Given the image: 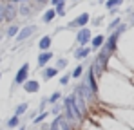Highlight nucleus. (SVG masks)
Listing matches in <instances>:
<instances>
[{"mask_svg":"<svg viewBox=\"0 0 134 130\" xmlns=\"http://www.w3.org/2000/svg\"><path fill=\"white\" fill-rule=\"evenodd\" d=\"M98 101L105 108L134 107V83L131 78L105 70L98 80Z\"/></svg>","mask_w":134,"mask_h":130,"instance_id":"nucleus-1","label":"nucleus"},{"mask_svg":"<svg viewBox=\"0 0 134 130\" xmlns=\"http://www.w3.org/2000/svg\"><path fill=\"white\" fill-rule=\"evenodd\" d=\"M116 54L125 62V65L132 70L134 74V27H129L125 34H121L118 42V51Z\"/></svg>","mask_w":134,"mask_h":130,"instance_id":"nucleus-2","label":"nucleus"},{"mask_svg":"<svg viewBox=\"0 0 134 130\" xmlns=\"http://www.w3.org/2000/svg\"><path fill=\"white\" fill-rule=\"evenodd\" d=\"M96 110H98L96 114H89L87 117H92L102 130H131L127 125H123L121 121H118L112 114H109L103 107H98Z\"/></svg>","mask_w":134,"mask_h":130,"instance_id":"nucleus-3","label":"nucleus"},{"mask_svg":"<svg viewBox=\"0 0 134 130\" xmlns=\"http://www.w3.org/2000/svg\"><path fill=\"white\" fill-rule=\"evenodd\" d=\"M62 105H64V116H65V119H69L71 123L80 125V123L85 119L83 114L80 112L78 105H76V99H74V94H72V92L62 98Z\"/></svg>","mask_w":134,"mask_h":130,"instance_id":"nucleus-4","label":"nucleus"},{"mask_svg":"<svg viewBox=\"0 0 134 130\" xmlns=\"http://www.w3.org/2000/svg\"><path fill=\"white\" fill-rule=\"evenodd\" d=\"M102 107V105H100ZM105 108V107H103ZM109 114H112L118 121L127 125L131 130H134V107H123V108H105Z\"/></svg>","mask_w":134,"mask_h":130,"instance_id":"nucleus-5","label":"nucleus"},{"mask_svg":"<svg viewBox=\"0 0 134 130\" xmlns=\"http://www.w3.org/2000/svg\"><path fill=\"white\" fill-rule=\"evenodd\" d=\"M107 70H109V72H116V74H120V76H125V78H131V80L134 78L132 70L125 65V62H123L118 54H112L111 56V60H109V63H107Z\"/></svg>","mask_w":134,"mask_h":130,"instance_id":"nucleus-6","label":"nucleus"},{"mask_svg":"<svg viewBox=\"0 0 134 130\" xmlns=\"http://www.w3.org/2000/svg\"><path fill=\"white\" fill-rule=\"evenodd\" d=\"M29 72H31V63L29 62H24L16 72H15V78H13V88L15 87H22L27 80H29Z\"/></svg>","mask_w":134,"mask_h":130,"instance_id":"nucleus-7","label":"nucleus"},{"mask_svg":"<svg viewBox=\"0 0 134 130\" xmlns=\"http://www.w3.org/2000/svg\"><path fill=\"white\" fill-rule=\"evenodd\" d=\"M36 31H38V25H36V23H25V25H22L20 31H18V34L15 36V43H16V45H22V43L27 42Z\"/></svg>","mask_w":134,"mask_h":130,"instance_id":"nucleus-8","label":"nucleus"},{"mask_svg":"<svg viewBox=\"0 0 134 130\" xmlns=\"http://www.w3.org/2000/svg\"><path fill=\"white\" fill-rule=\"evenodd\" d=\"M92 34H94V33H92V29H91L89 25H87V27H82V29H76V33H74V43H76V47H85V45H89Z\"/></svg>","mask_w":134,"mask_h":130,"instance_id":"nucleus-9","label":"nucleus"},{"mask_svg":"<svg viewBox=\"0 0 134 130\" xmlns=\"http://www.w3.org/2000/svg\"><path fill=\"white\" fill-rule=\"evenodd\" d=\"M91 22V15L87 11H83V13H80V15H76L72 20L67 22V29H82V27H87Z\"/></svg>","mask_w":134,"mask_h":130,"instance_id":"nucleus-10","label":"nucleus"},{"mask_svg":"<svg viewBox=\"0 0 134 130\" xmlns=\"http://www.w3.org/2000/svg\"><path fill=\"white\" fill-rule=\"evenodd\" d=\"M18 20V4H13V2H5V11H4V23L9 25V23H15Z\"/></svg>","mask_w":134,"mask_h":130,"instance_id":"nucleus-11","label":"nucleus"},{"mask_svg":"<svg viewBox=\"0 0 134 130\" xmlns=\"http://www.w3.org/2000/svg\"><path fill=\"white\" fill-rule=\"evenodd\" d=\"M91 54H92V49H91L89 45H85V47H72V58L78 60V62L89 60Z\"/></svg>","mask_w":134,"mask_h":130,"instance_id":"nucleus-12","label":"nucleus"},{"mask_svg":"<svg viewBox=\"0 0 134 130\" xmlns=\"http://www.w3.org/2000/svg\"><path fill=\"white\" fill-rule=\"evenodd\" d=\"M53 58H54V52H53V51H40L38 56H36V65H38V69L47 67Z\"/></svg>","mask_w":134,"mask_h":130,"instance_id":"nucleus-13","label":"nucleus"},{"mask_svg":"<svg viewBox=\"0 0 134 130\" xmlns=\"http://www.w3.org/2000/svg\"><path fill=\"white\" fill-rule=\"evenodd\" d=\"M58 74H60V70H58V69H54L53 65H47V67H44V69L40 70V78H42V81H45V83H47V81H51L53 78H56Z\"/></svg>","mask_w":134,"mask_h":130,"instance_id":"nucleus-14","label":"nucleus"},{"mask_svg":"<svg viewBox=\"0 0 134 130\" xmlns=\"http://www.w3.org/2000/svg\"><path fill=\"white\" fill-rule=\"evenodd\" d=\"M18 16H20V18H24V20H29V18H33V16H35L33 7H31V4H29V2L18 4Z\"/></svg>","mask_w":134,"mask_h":130,"instance_id":"nucleus-15","label":"nucleus"},{"mask_svg":"<svg viewBox=\"0 0 134 130\" xmlns=\"http://www.w3.org/2000/svg\"><path fill=\"white\" fill-rule=\"evenodd\" d=\"M22 88H24V92H27V94H36L40 90V81L35 80V78H29L22 85Z\"/></svg>","mask_w":134,"mask_h":130,"instance_id":"nucleus-16","label":"nucleus"},{"mask_svg":"<svg viewBox=\"0 0 134 130\" xmlns=\"http://www.w3.org/2000/svg\"><path fill=\"white\" fill-rule=\"evenodd\" d=\"M20 27H22V23H20V22H15V23H9V25H5V29H4V36H5L7 40L15 38V36L18 34Z\"/></svg>","mask_w":134,"mask_h":130,"instance_id":"nucleus-17","label":"nucleus"},{"mask_svg":"<svg viewBox=\"0 0 134 130\" xmlns=\"http://www.w3.org/2000/svg\"><path fill=\"white\" fill-rule=\"evenodd\" d=\"M105 36L107 34H103V33H98V34H92V38H91V43L89 47L92 51H100L102 49V45L105 43Z\"/></svg>","mask_w":134,"mask_h":130,"instance_id":"nucleus-18","label":"nucleus"},{"mask_svg":"<svg viewBox=\"0 0 134 130\" xmlns=\"http://www.w3.org/2000/svg\"><path fill=\"white\" fill-rule=\"evenodd\" d=\"M58 16H56V11H54V7H45V11L40 15V20H42V23H53V22L56 20Z\"/></svg>","mask_w":134,"mask_h":130,"instance_id":"nucleus-19","label":"nucleus"},{"mask_svg":"<svg viewBox=\"0 0 134 130\" xmlns=\"http://www.w3.org/2000/svg\"><path fill=\"white\" fill-rule=\"evenodd\" d=\"M36 45H38L40 51H51V47H53V34H42Z\"/></svg>","mask_w":134,"mask_h":130,"instance_id":"nucleus-20","label":"nucleus"},{"mask_svg":"<svg viewBox=\"0 0 134 130\" xmlns=\"http://www.w3.org/2000/svg\"><path fill=\"white\" fill-rule=\"evenodd\" d=\"M20 125H22V117H18V116H9L5 119V128L7 130H16Z\"/></svg>","mask_w":134,"mask_h":130,"instance_id":"nucleus-21","label":"nucleus"},{"mask_svg":"<svg viewBox=\"0 0 134 130\" xmlns=\"http://www.w3.org/2000/svg\"><path fill=\"white\" fill-rule=\"evenodd\" d=\"M80 130H102L98 127V123L92 119V117H85L82 123H80Z\"/></svg>","mask_w":134,"mask_h":130,"instance_id":"nucleus-22","label":"nucleus"},{"mask_svg":"<svg viewBox=\"0 0 134 130\" xmlns=\"http://www.w3.org/2000/svg\"><path fill=\"white\" fill-rule=\"evenodd\" d=\"M83 72H85V63L82 62V63H78L69 74H71V80H82V76H83Z\"/></svg>","mask_w":134,"mask_h":130,"instance_id":"nucleus-23","label":"nucleus"},{"mask_svg":"<svg viewBox=\"0 0 134 130\" xmlns=\"http://www.w3.org/2000/svg\"><path fill=\"white\" fill-rule=\"evenodd\" d=\"M29 110V103L27 101H20L16 107H15V110H13V116H18V117H22V116H25V112Z\"/></svg>","mask_w":134,"mask_h":130,"instance_id":"nucleus-24","label":"nucleus"},{"mask_svg":"<svg viewBox=\"0 0 134 130\" xmlns=\"http://www.w3.org/2000/svg\"><path fill=\"white\" fill-rule=\"evenodd\" d=\"M67 65H69V58H65V56H54V69H58V70H65Z\"/></svg>","mask_w":134,"mask_h":130,"instance_id":"nucleus-25","label":"nucleus"},{"mask_svg":"<svg viewBox=\"0 0 134 130\" xmlns=\"http://www.w3.org/2000/svg\"><path fill=\"white\" fill-rule=\"evenodd\" d=\"M121 22H123V18H121V15H118V16H114V18H112V20L109 22V23H107V27H105V31H107V34H109V33H112V31H114V29H116V27H118V25H120Z\"/></svg>","mask_w":134,"mask_h":130,"instance_id":"nucleus-26","label":"nucleus"},{"mask_svg":"<svg viewBox=\"0 0 134 130\" xmlns=\"http://www.w3.org/2000/svg\"><path fill=\"white\" fill-rule=\"evenodd\" d=\"M62 98H64V94H62V90L58 88V90H54L51 96H47V101H49V105H54V103H60Z\"/></svg>","mask_w":134,"mask_h":130,"instance_id":"nucleus-27","label":"nucleus"},{"mask_svg":"<svg viewBox=\"0 0 134 130\" xmlns=\"http://www.w3.org/2000/svg\"><path fill=\"white\" fill-rule=\"evenodd\" d=\"M123 4H125V0H107L103 5H105L107 11H111V9H120Z\"/></svg>","mask_w":134,"mask_h":130,"instance_id":"nucleus-28","label":"nucleus"},{"mask_svg":"<svg viewBox=\"0 0 134 130\" xmlns=\"http://www.w3.org/2000/svg\"><path fill=\"white\" fill-rule=\"evenodd\" d=\"M60 114H64V105H62V101H60V103L51 105V108H49V116L56 117V116H60Z\"/></svg>","mask_w":134,"mask_h":130,"instance_id":"nucleus-29","label":"nucleus"},{"mask_svg":"<svg viewBox=\"0 0 134 130\" xmlns=\"http://www.w3.org/2000/svg\"><path fill=\"white\" fill-rule=\"evenodd\" d=\"M49 117V110H44V112H38L36 114V117L31 121L33 125H42V123H45V119Z\"/></svg>","mask_w":134,"mask_h":130,"instance_id":"nucleus-30","label":"nucleus"},{"mask_svg":"<svg viewBox=\"0 0 134 130\" xmlns=\"http://www.w3.org/2000/svg\"><path fill=\"white\" fill-rule=\"evenodd\" d=\"M54 11H56V16H65L67 15V2H58V5H54Z\"/></svg>","mask_w":134,"mask_h":130,"instance_id":"nucleus-31","label":"nucleus"},{"mask_svg":"<svg viewBox=\"0 0 134 130\" xmlns=\"http://www.w3.org/2000/svg\"><path fill=\"white\" fill-rule=\"evenodd\" d=\"M103 20H105V15H98V16H91V22H89V25H92V27H100L102 23H103Z\"/></svg>","mask_w":134,"mask_h":130,"instance_id":"nucleus-32","label":"nucleus"},{"mask_svg":"<svg viewBox=\"0 0 134 130\" xmlns=\"http://www.w3.org/2000/svg\"><path fill=\"white\" fill-rule=\"evenodd\" d=\"M69 83H71V74H69V72L62 74V76H60V81H58V87H67Z\"/></svg>","mask_w":134,"mask_h":130,"instance_id":"nucleus-33","label":"nucleus"},{"mask_svg":"<svg viewBox=\"0 0 134 130\" xmlns=\"http://www.w3.org/2000/svg\"><path fill=\"white\" fill-rule=\"evenodd\" d=\"M47 105H49V101H47V96H44L42 99H40V103H38V112H44V110H47Z\"/></svg>","mask_w":134,"mask_h":130,"instance_id":"nucleus-34","label":"nucleus"},{"mask_svg":"<svg viewBox=\"0 0 134 130\" xmlns=\"http://www.w3.org/2000/svg\"><path fill=\"white\" fill-rule=\"evenodd\" d=\"M36 114H38V110H36V108H35V110H27V112H25V117H27L29 121H33V119L36 117Z\"/></svg>","mask_w":134,"mask_h":130,"instance_id":"nucleus-35","label":"nucleus"},{"mask_svg":"<svg viewBox=\"0 0 134 130\" xmlns=\"http://www.w3.org/2000/svg\"><path fill=\"white\" fill-rule=\"evenodd\" d=\"M4 11H5V2L0 0V25L4 23Z\"/></svg>","mask_w":134,"mask_h":130,"instance_id":"nucleus-36","label":"nucleus"},{"mask_svg":"<svg viewBox=\"0 0 134 130\" xmlns=\"http://www.w3.org/2000/svg\"><path fill=\"white\" fill-rule=\"evenodd\" d=\"M35 4H38V5H42V7H47L49 5V0H33Z\"/></svg>","mask_w":134,"mask_h":130,"instance_id":"nucleus-37","label":"nucleus"},{"mask_svg":"<svg viewBox=\"0 0 134 130\" xmlns=\"http://www.w3.org/2000/svg\"><path fill=\"white\" fill-rule=\"evenodd\" d=\"M58 2H60V0H49V4H51V7H54V5H58Z\"/></svg>","mask_w":134,"mask_h":130,"instance_id":"nucleus-38","label":"nucleus"},{"mask_svg":"<svg viewBox=\"0 0 134 130\" xmlns=\"http://www.w3.org/2000/svg\"><path fill=\"white\" fill-rule=\"evenodd\" d=\"M13 4H24V2H31V0H11Z\"/></svg>","mask_w":134,"mask_h":130,"instance_id":"nucleus-39","label":"nucleus"},{"mask_svg":"<svg viewBox=\"0 0 134 130\" xmlns=\"http://www.w3.org/2000/svg\"><path fill=\"white\" fill-rule=\"evenodd\" d=\"M105 2H107V0H96V4H100V5H103Z\"/></svg>","mask_w":134,"mask_h":130,"instance_id":"nucleus-40","label":"nucleus"},{"mask_svg":"<svg viewBox=\"0 0 134 130\" xmlns=\"http://www.w3.org/2000/svg\"><path fill=\"white\" fill-rule=\"evenodd\" d=\"M16 130H27V127H25V125H20V127H18Z\"/></svg>","mask_w":134,"mask_h":130,"instance_id":"nucleus-41","label":"nucleus"},{"mask_svg":"<svg viewBox=\"0 0 134 130\" xmlns=\"http://www.w3.org/2000/svg\"><path fill=\"white\" fill-rule=\"evenodd\" d=\"M71 2H72V5H76V4H80L82 0H71Z\"/></svg>","mask_w":134,"mask_h":130,"instance_id":"nucleus-42","label":"nucleus"},{"mask_svg":"<svg viewBox=\"0 0 134 130\" xmlns=\"http://www.w3.org/2000/svg\"><path fill=\"white\" fill-rule=\"evenodd\" d=\"M2 60H4V58H2V56H0V63H2Z\"/></svg>","mask_w":134,"mask_h":130,"instance_id":"nucleus-43","label":"nucleus"},{"mask_svg":"<svg viewBox=\"0 0 134 130\" xmlns=\"http://www.w3.org/2000/svg\"><path fill=\"white\" fill-rule=\"evenodd\" d=\"M2 2H11V0H2Z\"/></svg>","mask_w":134,"mask_h":130,"instance_id":"nucleus-44","label":"nucleus"},{"mask_svg":"<svg viewBox=\"0 0 134 130\" xmlns=\"http://www.w3.org/2000/svg\"><path fill=\"white\" fill-rule=\"evenodd\" d=\"M0 80H2V72H0Z\"/></svg>","mask_w":134,"mask_h":130,"instance_id":"nucleus-45","label":"nucleus"},{"mask_svg":"<svg viewBox=\"0 0 134 130\" xmlns=\"http://www.w3.org/2000/svg\"><path fill=\"white\" fill-rule=\"evenodd\" d=\"M60 2H67V0H60Z\"/></svg>","mask_w":134,"mask_h":130,"instance_id":"nucleus-46","label":"nucleus"},{"mask_svg":"<svg viewBox=\"0 0 134 130\" xmlns=\"http://www.w3.org/2000/svg\"><path fill=\"white\" fill-rule=\"evenodd\" d=\"M132 83H134V78H132Z\"/></svg>","mask_w":134,"mask_h":130,"instance_id":"nucleus-47","label":"nucleus"}]
</instances>
